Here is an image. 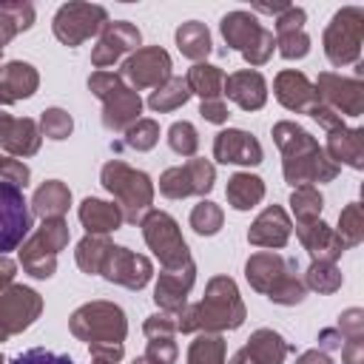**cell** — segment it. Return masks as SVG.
Returning a JSON list of instances; mask_svg holds the SVG:
<instances>
[{
    "mask_svg": "<svg viewBox=\"0 0 364 364\" xmlns=\"http://www.w3.org/2000/svg\"><path fill=\"white\" fill-rule=\"evenodd\" d=\"M68 245V225L63 219H46L43 228L23 245L20 262L34 279H48L57 264V253Z\"/></svg>",
    "mask_w": 364,
    "mask_h": 364,
    "instance_id": "8",
    "label": "cell"
},
{
    "mask_svg": "<svg viewBox=\"0 0 364 364\" xmlns=\"http://www.w3.org/2000/svg\"><path fill=\"white\" fill-rule=\"evenodd\" d=\"M176 333V321L171 313H156L145 321V336L148 338H171Z\"/></svg>",
    "mask_w": 364,
    "mask_h": 364,
    "instance_id": "50",
    "label": "cell"
},
{
    "mask_svg": "<svg viewBox=\"0 0 364 364\" xmlns=\"http://www.w3.org/2000/svg\"><path fill=\"white\" fill-rule=\"evenodd\" d=\"M341 282V270L333 262H313L307 267V287L316 293H336Z\"/></svg>",
    "mask_w": 364,
    "mask_h": 364,
    "instance_id": "39",
    "label": "cell"
},
{
    "mask_svg": "<svg viewBox=\"0 0 364 364\" xmlns=\"http://www.w3.org/2000/svg\"><path fill=\"white\" fill-rule=\"evenodd\" d=\"M341 358H344V364H364V336H358V338H344V344H341Z\"/></svg>",
    "mask_w": 364,
    "mask_h": 364,
    "instance_id": "52",
    "label": "cell"
},
{
    "mask_svg": "<svg viewBox=\"0 0 364 364\" xmlns=\"http://www.w3.org/2000/svg\"><path fill=\"white\" fill-rule=\"evenodd\" d=\"M344 338H358L364 336V310L361 307H350L338 316V327H336Z\"/></svg>",
    "mask_w": 364,
    "mask_h": 364,
    "instance_id": "48",
    "label": "cell"
},
{
    "mask_svg": "<svg viewBox=\"0 0 364 364\" xmlns=\"http://www.w3.org/2000/svg\"><path fill=\"white\" fill-rule=\"evenodd\" d=\"M102 185H105V191H111L117 196L125 222L142 219V213L151 208L154 185H151L148 173L134 171L125 162H108L102 168Z\"/></svg>",
    "mask_w": 364,
    "mask_h": 364,
    "instance_id": "5",
    "label": "cell"
},
{
    "mask_svg": "<svg viewBox=\"0 0 364 364\" xmlns=\"http://www.w3.org/2000/svg\"><path fill=\"white\" fill-rule=\"evenodd\" d=\"M199 114H202L208 122H225V119H228V108H225L222 100H202Z\"/></svg>",
    "mask_w": 364,
    "mask_h": 364,
    "instance_id": "53",
    "label": "cell"
},
{
    "mask_svg": "<svg viewBox=\"0 0 364 364\" xmlns=\"http://www.w3.org/2000/svg\"><path fill=\"white\" fill-rule=\"evenodd\" d=\"M276 97L290 111H310L318 102L313 82L301 71H282L276 77Z\"/></svg>",
    "mask_w": 364,
    "mask_h": 364,
    "instance_id": "25",
    "label": "cell"
},
{
    "mask_svg": "<svg viewBox=\"0 0 364 364\" xmlns=\"http://www.w3.org/2000/svg\"><path fill=\"white\" fill-rule=\"evenodd\" d=\"M267 299L276 301V304H299V301L304 299V284L296 279V273H290V276H284V279L267 293Z\"/></svg>",
    "mask_w": 364,
    "mask_h": 364,
    "instance_id": "44",
    "label": "cell"
},
{
    "mask_svg": "<svg viewBox=\"0 0 364 364\" xmlns=\"http://www.w3.org/2000/svg\"><path fill=\"white\" fill-rule=\"evenodd\" d=\"M316 94H318V102H324L327 108H333L338 117H358L364 111V85L361 80H347V77H338V74H318L316 80Z\"/></svg>",
    "mask_w": 364,
    "mask_h": 364,
    "instance_id": "14",
    "label": "cell"
},
{
    "mask_svg": "<svg viewBox=\"0 0 364 364\" xmlns=\"http://www.w3.org/2000/svg\"><path fill=\"white\" fill-rule=\"evenodd\" d=\"M293 270H296V262L282 259L279 253H270V250L250 256L247 264H245L247 282H250L253 290H259V293H270V290H273L284 276H290Z\"/></svg>",
    "mask_w": 364,
    "mask_h": 364,
    "instance_id": "21",
    "label": "cell"
},
{
    "mask_svg": "<svg viewBox=\"0 0 364 364\" xmlns=\"http://www.w3.org/2000/svg\"><path fill=\"white\" fill-rule=\"evenodd\" d=\"M296 233H299L301 245L310 250V256L316 262H336L347 250L344 239L333 228H327L321 219L318 222H310V225H296Z\"/></svg>",
    "mask_w": 364,
    "mask_h": 364,
    "instance_id": "22",
    "label": "cell"
},
{
    "mask_svg": "<svg viewBox=\"0 0 364 364\" xmlns=\"http://www.w3.org/2000/svg\"><path fill=\"white\" fill-rule=\"evenodd\" d=\"M168 145L182 154V156H193L196 154V145H199V136H196V128L191 122H173L171 131H168Z\"/></svg>",
    "mask_w": 364,
    "mask_h": 364,
    "instance_id": "42",
    "label": "cell"
},
{
    "mask_svg": "<svg viewBox=\"0 0 364 364\" xmlns=\"http://www.w3.org/2000/svg\"><path fill=\"white\" fill-rule=\"evenodd\" d=\"M273 139H276V145L284 154V179L293 188L310 185V182H330V179H336L338 165L296 122H279L273 128Z\"/></svg>",
    "mask_w": 364,
    "mask_h": 364,
    "instance_id": "1",
    "label": "cell"
},
{
    "mask_svg": "<svg viewBox=\"0 0 364 364\" xmlns=\"http://www.w3.org/2000/svg\"><path fill=\"white\" fill-rule=\"evenodd\" d=\"M40 125H43V134H46L48 139H65V136L71 134V117H68L63 108H48V111L43 114Z\"/></svg>",
    "mask_w": 364,
    "mask_h": 364,
    "instance_id": "45",
    "label": "cell"
},
{
    "mask_svg": "<svg viewBox=\"0 0 364 364\" xmlns=\"http://www.w3.org/2000/svg\"><path fill=\"white\" fill-rule=\"evenodd\" d=\"M105 26H108L105 9L91 6V3H65L54 14V34L60 43H65L71 48L85 43L91 34L102 31Z\"/></svg>",
    "mask_w": 364,
    "mask_h": 364,
    "instance_id": "10",
    "label": "cell"
},
{
    "mask_svg": "<svg viewBox=\"0 0 364 364\" xmlns=\"http://www.w3.org/2000/svg\"><path fill=\"white\" fill-rule=\"evenodd\" d=\"M134 364H148V361H145V358H139V361H134Z\"/></svg>",
    "mask_w": 364,
    "mask_h": 364,
    "instance_id": "59",
    "label": "cell"
},
{
    "mask_svg": "<svg viewBox=\"0 0 364 364\" xmlns=\"http://www.w3.org/2000/svg\"><path fill=\"white\" fill-rule=\"evenodd\" d=\"M222 37L250 65H264L273 54V31H267L250 11H230L222 17Z\"/></svg>",
    "mask_w": 364,
    "mask_h": 364,
    "instance_id": "6",
    "label": "cell"
},
{
    "mask_svg": "<svg viewBox=\"0 0 364 364\" xmlns=\"http://www.w3.org/2000/svg\"><path fill=\"white\" fill-rule=\"evenodd\" d=\"M40 307H43L40 296L28 287L11 284V287L0 290V341L26 330L40 316Z\"/></svg>",
    "mask_w": 364,
    "mask_h": 364,
    "instance_id": "12",
    "label": "cell"
},
{
    "mask_svg": "<svg viewBox=\"0 0 364 364\" xmlns=\"http://www.w3.org/2000/svg\"><path fill=\"white\" fill-rule=\"evenodd\" d=\"M14 262L11 259H6V256H0V290H6V284L14 279Z\"/></svg>",
    "mask_w": 364,
    "mask_h": 364,
    "instance_id": "55",
    "label": "cell"
},
{
    "mask_svg": "<svg viewBox=\"0 0 364 364\" xmlns=\"http://www.w3.org/2000/svg\"><path fill=\"white\" fill-rule=\"evenodd\" d=\"M304 20H307V14L299 6H287L276 17V46L284 60H301L310 51V37L304 34Z\"/></svg>",
    "mask_w": 364,
    "mask_h": 364,
    "instance_id": "18",
    "label": "cell"
},
{
    "mask_svg": "<svg viewBox=\"0 0 364 364\" xmlns=\"http://www.w3.org/2000/svg\"><path fill=\"white\" fill-rule=\"evenodd\" d=\"M191 228H193L199 236H213V233L222 228V210H219L213 202H199V205L191 210Z\"/></svg>",
    "mask_w": 364,
    "mask_h": 364,
    "instance_id": "41",
    "label": "cell"
},
{
    "mask_svg": "<svg viewBox=\"0 0 364 364\" xmlns=\"http://www.w3.org/2000/svg\"><path fill=\"white\" fill-rule=\"evenodd\" d=\"M327 156L333 162H347L350 168H364V131L361 128H336L327 131Z\"/></svg>",
    "mask_w": 364,
    "mask_h": 364,
    "instance_id": "26",
    "label": "cell"
},
{
    "mask_svg": "<svg viewBox=\"0 0 364 364\" xmlns=\"http://www.w3.org/2000/svg\"><path fill=\"white\" fill-rule=\"evenodd\" d=\"M0 145L17 156H28L40 148V131L31 119H14L0 111Z\"/></svg>",
    "mask_w": 364,
    "mask_h": 364,
    "instance_id": "27",
    "label": "cell"
},
{
    "mask_svg": "<svg viewBox=\"0 0 364 364\" xmlns=\"http://www.w3.org/2000/svg\"><path fill=\"white\" fill-rule=\"evenodd\" d=\"M0 51H3V46H0Z\"/></svg>",
    "mask_w": 364,
    "mask_h": 364,
    "instance_id": "61",
    "label": "cell"
},
{
    "mask_svg": "<svg viewBox=\"0 0 364 364\" xmlns=\"http://www.w3.org/2000/svg\"><path fill=\"white\" fill-rule=\"evenodd\" d=\"M125 313L108 301H91L71 316V333L88 341L91 355H102L111 361L122 358V338H125Z\"/></svg>",
    "mask_w": 364,
    "mask_h": 364,
    "instance_id": "3",
    "label": "cell"
},
{
    "mask_svg": "<svg viewBox=\"0 0 364 364\" xmlns=\"http://www.w3.org/2000/svg\"><path fill=\"white\" fill-rule=\"evenodd\" d=\"M318 344H321L324 350H341L344 336H341L336 327H327V330H321V333H318Z\"/></svg>",
    "mask_w": 364,
    "mask_h": 364,
    "instance_id": "54",
    "label": "cell"
},
{
    "mask_svg": "<svg viewBox=\"0 0 364 364\" xmlns=\"http://www.w3.org/2000/svg\"><path fill=\"white\" fill-rule=\"evenodd\" d=\"M296 364H333V361H330L327 353H321V350H310V353H304Z\"/></svg>",
    "mask_w": 364,
    "mask_h": 364,
    "instance_id": "56",
    "label": "cell"
},
{
    "mask_svg": "<svg viewBox=\"0 0 364 364\" xmlns=\"http://www.w3.org/2000/svg\"><path fill=\"white\" fill-rule=\"evenodd\" d=\"M213 156L219 162H230V165H259L262 162V145L253 134L239 131V128H228L219 131L213 139Z\"/></svg>",
    "mask_w": 364,
    "mask_h": 364,
    "instance_id": "17",
    "label": "cell"
},
{
    "mask_svg": "<svg viewBox=\"0 0 364 364\" xmlns=\"http://www.w3.org/2000/svg\"><path fill=\"white\" fill-rule=\"evenodd\" d=\"M28 168L20 162V159H6V156H0V179L3 182H11V185H17V188H26L28 185Z\"/></svg>",
    "mask_w": 364,
    "mask_h": 364,
    "instance_id": "49",
    "label": "cell"
},
{
    "mask_svg": "<svg viewBox=\"0 0 364 364\" xmlns=\"http://www.w3.org/2000/svg\"><path fill=\"white\" fill-rule=\"evenodd\" d=\"M336 233L344 239L347 247H353V245L361 242V236H364V213H361V205H358V202H353V205H347V208L341 210V216H338V230H336Z\"/></svg>",
    "mask_w": 364,
    "mask_h": 364,
    "instance_id": "40",
    "label": "cell"
},
{
    "mask_svg": "<svg viewBox=\"0 0 364 364\" xmlns=\"http://www.w3.org/2000/svg\"><path fill=\"white\" fill-rule=\"evenodd\" d=\"M100 273L108 279V282H117V284H125L131 290H139L148 284L151 279V262L145 256H136L131 253L128 247H108L102 264H100Z\"/></svg>",
    "mask_w": 364,
    "mask_h": 364,
    "instance_id": "16",
    "label": "cell"
},
{
    "mask_svg": "<svg viewBox=\"0 0 364 364\" xmlns=\"http://www.w3.org/2000/svg\"><path fill=\"white\" fill-rule=\"evenodd\" d=\"M136 46H139V31H136L128 20L108 23V26L102 28L100 43H97L94 51H91V63H94L97 68H105V65H111L114 60H119L125 51H131V48H136Z\"/></svg>",
    "mask_w": 364,
    "mask_h": 364,
    "instance_id": "19",
    "label": "cell"
},
{
    "mask_svg": "<svg viewBox=\"0 0 364 364\" xmlns=\"http://www.w3.org/2000/svg\"><path fill=\"white\" fill-rule=\"evenodd\" d=\"M108 239L105 236H85L80 245H77V264L85 270V273H100V264L108 253Z\"/></svg>",
    "mask_w": 364,
    "mask_h": 364,
    "instance_id": "38",
    "label": "cell"
},
{
    "mask_svg": "<svg viewBox=\"0 0 364 364\" xmlns=\"http://www.w3.org/2000/svg\"><path fill=\"white\" fill-rule=\"evenodd\" d=\"M193 262H185L182 267H171V270H162L159 273V282H156V290H154V301L165 310V313H179L185 307V296L193 284Z\"/></svg>",
    "mask_w": 364,
    "mask_h": 364,
    "instance_id": "20",
    "label": "cell"
},
{
    "mask_svg": "<svg viewBox=\"0 0 364 364\" xmlns=\"http://www.w3.org/2000/svg\"><path fill=\"white\" fill-rule=\"evenodd\" d=\"M94 364H117V361H111V358H102V355H94Z\"/></svg>",
    "mask_w": 364,
    "mask_h": 364,
    "instance_id": "58",
    "label": "cell"
},
{
    "mask_svg": "<svg viewBox=\"0 0 364 364\" xmlns=\"http://www.w3.org/2000/svg\"><path fill=\"white\" fill-rule=\"evenodd\" d=\"M176 46L188 60H202L210 54V34L205 28V23L199 20H188L176 28Z\"/></svg>",
    "mask_w": 364,
    "mask_h": 364,
    "instance_id": "34",
    "label": "cell"
},
{
    "mask_svg": "<svg viewBox=\"0 0 364 364\" xmlns=\"http://www.w3.org/2000/svg\"><path fill=\"white\" fill-rule=\"evenodd\" d=\"M88 88L102 100V125L108 131H128L142 111L139 94L125 85V80L114 71H94L88 77Z\"/></svg>",
    "mask_w": 364,
    "mask_h": 364,
    "instance_id": "4",
    "label": "cell"
},
{
    "mask_svg": "<svg viewBox=\"0 0 364 364\" xmlns=\"http://www.w3.org/2000/svg\"><path fill=\"white\" fill-rule=\"evenodd\" d=\"M148 364H173L176 361V344L171 338H151L145 350Z\"/></svg>",
    "mask_w": 364,
    "mask_h": 364,
    "instance_id": "47",
    "label": "cell"
},
{
    "mask_svg": "<svg viewBox=\"0 0 364 364\" xmlns=\"http://www.w3.org/2000/svg\"><path fill=\"white\" fill-rule=\"evenodd\" d=\"M173 318H176V330H182V333L233 330L245 321V304L239 299V290H236L233 279L216 276V279H210V284L205 290V299L193 307H182Z\"/></svg>",
    "mask_w": 364,
    "mask_h": 364,
    "instance_id": "2",
    "label": "cell"
},
{
    "mask_svg": "<svg viewBox=\"0 0 364 364\" xmlns=\"http://www.w3.org/2000/svg\"><path fill=\"white\" fill-rule=\"evenodd\" d=\"M225 94L245 111H256L264 105L267 100V85L264 77L259 71H236L230 77H225Z\"/></svg>",
    "mask_w": 364,
    "mask_h": 364,
    "instance_id": "24",
    "label": "cell"
},
{
    "mask_svg": "<svg viewBox=\"0 0 364 364\" xmlns=\"http://www.w3.org/2000/svg\"><path fill=\"white\" fill-rule=\"evenodd\" d=\"M156 139H159V128H156L154 119H136V122L125 131V142H128L131 148H136V151L154 148Z\"/></svg>",
    "mask_w": 364,
    "mask_h": 364,
    "instance_id": "43",
    "label": "cell"
},
{
    "mask_svg": "<svg viewBox=\"0 0 364 364\" xmlns=\"http://www.w3.org/2000/svg\"><path fill=\"white\" fill-rule=\"evenodd\" d=\"M185 80H188L191 94H199L202 100H222V94H225V74H222L216 65L196 63V65L188 71Z\"/></svg>",
    "mask_w": 364,
    "mask_h": 364,
    "instance_id": "32",
    "label": "cell"
},
{
    "mask_svg": "<svg viewBox=\"0 0 364 364\" xmlns=\"http://www.w3.org/2000/svg\"><path fill=\"white\" fill-rule=\"evenodd\" d=\"M142 236L148 242V247L159 256L162 267L171 270V267H182L185 262H191V253H188V245L176 228V222L162 213V210H151L148 216H142Z\"/></svg>",
    "mask_w": 364,
    "mask_h": 364,
    "instance_id": "9",
    "label": "cell"
},
{
    "mask_svg": "<svg viewBox=\"0 0 364 364\" xmlns=\"http://www.w3.org/2000/svg\"><path fill=\"white\" fill-rule=\"evenodd\" d=\"M37 71L28 63H6L0 68V102H14V100H26L37 91Z\"/></svg>",
    "mask_w": 364,
    "mask_h": 364,
    "instance_id": "28",
    "label": "cell"
},
{
    "mask_svg": "<svg viewBox=\"0 0 364 364\" xmlns=\"http://www.w3.org/2000/svg\"><path fill=\"white\" fill-rule=\"evenodd\" d=\"M122 80L131 82V88H159L162 82L171 80V57L165 48L151 46V48H136L122 65Z\"/></svg>",
    "mask_w": 364,
    "mask_h": 364,
    "instance_id": "13",
    "label": "cell"
},
{
    "mask_svg": "<svg viewBox=\"0 0 364 364\" xmlns=\"http://www.w3.org/2000/svg\"><path fill=\"white\" fill-rule=\"evenodd\" d=\"M290 205H293V213H296V222L299 225H310V222H318V213H321V193L313 188V185H299L290 196Z\"/></svg>",
    "mask_w": 364,
    "mask_h": 364,
    "instance_id": "37",
    "label": "cell"
},
{
    "mask_svg": "<svg viewBox=\"0 0 364 364\" xmlns=\"http://www.w3.org/2000/svg\"><path fill=\"white\" fill-rule=\"evenodd\" d=\"M80 222L88 228L91 236H105V233L117 230L125 222V216H122L119 205H108L102 199H85L80 205Z\"/></svg>",
    "mask_w": 364,
    "mask_h": 364,
    "instance_id": "30",
    "label": "cell"
},
{
    "mask_svg": "<svg viewBox=\"0 0 364 364\" xmlns=\"http://www.w3.org/2000/svg\"><path fill=\"white\" fill-rule=\"evenodd\" d=\"M264 196V185L259 176L253 173H233L228 179V202L236 208V210H247L253 205H259Z\"/></svg>",
    "mask_w": 364,
    "mask_h": 364,
    "instance_id": "33",
    "label": "cell"
},
{
    "mask_svg": "<svg viewBox=\"0 0 364 364\" xmlns=\"http://www.w3.org/2000/svg\"><path fill=\"white\" fill-rule=\"evenodd\" d=\"M287 350L290 347L284 344V338L279 333H273V330H256L247 338V344L242 347V355H245L247 364H282L284 355H287Z\"/></svg>",
    "mask_w": 364,
    "mask_h": 364,
    "instance_id": "29",
    "label": "cell"
},
{
    "mask_svg": "<svg viewBox=\"0 0 364 364\" xmlns=\"http://www.w3.org/2000/svg\"><path fill=\"white\" fill-rule=\"evenodd\" d=\"M307 114H310V117H313V119H316L321 128H327V131H336V128H341V125H344V119H341V117H338L333 108H327L324 102H316V105H313Z\"/></svg>",
    "mask_w": 364,
    "mask_h": 364,
    "instance_id": "51",
    "label": "cell"
},
{
    "mask_svg": "<svg viewBox=\"0 0 364 364\" xmlns=\"http://www.w3.org/2000/svg\"><path fill=\"white\" fill-rule=\"evenodd\" d=\"M0 364H3V358H0Z\"/></svg>",
    "mask_w": 364,
    "mask_h": 364,
    "instance_id": "60",
    "label": "cell"
},
{
    "mask_svg": "<svg viewBox=\"0 0 364 364\" xmlns=\"http://www.w3.org/2000/svg\"><path fill=\"white\" fill-rule=\"evenodd\" d=\"M68 202H71L68 188L63 182L51 179L43 188H37V193H34V213L43 216V219H63V213L68 210Z\"/></svg>",
    "mask_w": 364,
    "mask_h": 364,
    "instance_id": "31",
    "label": "cell"
},
{
    "mask_svg": "<svg viewBox=\"0 0 364 364\" xmlns=\"http://www.w3.org/2000/svg\"><path fill=\"white\" fill-rule=\"evenodd\" d=\"M213 188V165L208 159H188L179 168H168L159 179V191L168 199H185L191 193H208Z\"/></svg>",
    "mask_w": 364,
    "mask_h": 364,
    "instance_id": "15",
    "label": "cell"
},
{
    "mask_svg": "<svg viewBox=\"0 0 364 364\" xmlns=\"http://www.w3.org/2000/svg\"><path fill=\"white\" fill-rule=\"evenodd\" d=\"M28 230H31V213L23 188L0 179V256L23 245Z\"/></svg>",
    "mask_w": 364,
    "mask_h": 364,
    "instance_id": "11",
    "label": "cell"
},
{
    "mask_svg": "<svg viewBox=\"0 0 364 364\" xmlns=\"http://www.w3.org/2000/svg\"><path fill=\"white\" fill-rule=\"evenodd\" d=\"M290 239V219L279 205H270L247 230V242L259 247H282Z\"/></svg>",
    "mask_w": 364,
    "mask_h": 364,
    "instance_id": "23",
    "label": "cell"
},
{
    "mask_svg": "<svg viewBox=\"0 0 364 364\" xmlns=\"http://www.w3.org/2000/svg\"><path fill=\"white\" fill-rule=\"evenodd\" d=\"M191 97V88H188V80L185 77H171L168 82H162L151 97H148V105L154 111H173L179 105H185Z\"/></svg>",
    "mask_w": 364,
    "mask_h": 364,
    "instance_id": "35",
    "label": "cell"
},
{
    "mask_svg": "<svg viewBox=\"0 0 364 364\" xmlns=\"http://www.w3.org/2000/svg\"><path fill=\"white\" fill-rule=\"evenodd\" d=\"M11 364H74V358L71 355H63V353L43 350V347H34V350H26V353L14 355Z\"/></svg>",
    "mask_w": 364,
    "mask_h": 364,
    "instance_id": "46",
    "label": "cell"
},
{
    "mask_svg": "<svg viewBox=\"0 0 364 364\" xmlns=\"http://www.w3.org/2000/svg\"><path fill=\"white\" fill-rule=\"evenodd\" d=\"M230 364H247V361H245V355H242V350H239V353L230 358Z\"/></svg>",
    "mask_w": 364,
    "mask_h": 364,
    "instance_id": "57",
    "label": "cell"
},
{
    "mask_svg": "<svg viewBox=\"0 0 364 364\" xmlns=\"http://www.w3.org/2000/svg\"><path fill=\"white\" fill-rule=\"evenodd\" d=\"M364 43V11L358 6H347L333 14L324 31V54L333 65L355 63Z\"/></svg>",
    "mask_w": 364,
    "mask_h": 364,
    "instance_id": "7",
    "label": "cell"
},
{
    "mask_svg": "<svg viewBox=\"0 0 364 364\" xmlns=\"http://www.w3.org/2000/svg\"><path fill=\"white\" fill-rule=\"evenodd\" d=\"M188 364H225V341L216 333H199L188 350Z\"/></svg>",
    "mask_w": 364,
    "mask_h": 364,
    "instance_id": "36",
    "label": "cell"
}]
</instances>
